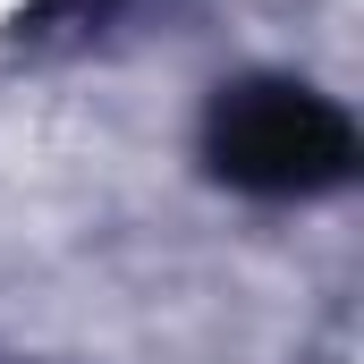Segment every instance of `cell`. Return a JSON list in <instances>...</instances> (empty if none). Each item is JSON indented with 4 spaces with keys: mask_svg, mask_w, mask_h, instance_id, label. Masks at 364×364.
I'll return each instance as SVG.
<instances>
[{
    "mask_svg": "<svg viewBox=\"0 0 364 364\" xmlns=\"http://www.w3.org/2000/svg\"><path fill=\"white\" fill-rule=\"evenodd\" d=\"M203 153L212 170L246 195H322L356 170V127L339 102H322L314 85H288V77H255V85H229L212 102V127H203Z\"/></svg>",
    "mask_w": 364,
    "mask_h": 364,
    "instance_id": "6da1fadb",
    "label": "cell"
}]
</instances>
